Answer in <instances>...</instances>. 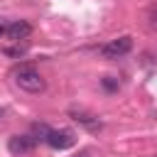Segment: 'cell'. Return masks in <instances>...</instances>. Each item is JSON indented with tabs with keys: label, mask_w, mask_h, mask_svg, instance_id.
Returning <instances> with one entry per match:
<instances>
[{
	"label": "cell",
	"mask_w": 157,
	"mask_h": 157,
	"mask_svg": "<svg viewBox=\"0 0 157 157\" xmlns=\"http://www.w3.org/2000/svg\"><path fill=\"white\" fill-rule=\"evenodd\" d=\"M12 76H15V83L27 93H42L47 88V81L42 78V74L34 66H20V69H15Z\"/></svg>",
	"instance_id": "cell-1"
},
{
	"label": "cell",
	"mask_w": 157,
	"mask_h": 157,
	"mask_svg": "<svg viewBox=\"0 0 157 157\" xmlns=\"http://www.w3.org/2000/svg\"><path fill=\"white\" fill-rule=\"evenodd\" d=\"M130 49H132V37L123 34V37L110 39L108 44H103V47H101V54H103L105 59H120V56H125Z\"/></svg>",
	"instance_id": "cell-2"
},
{
	"label": "cell",
	"mask_w": 157,
	"mask_h": 157,
	"mask_svg": "<svg viewBox=\"0 0 157 157\" xmlns=\"http://www.w3.org/2000/svg\"><path fill=\"white\" fill-rule=\"evenodd\" d=\"M44 142H47L52 150H69V147H74L76 135H74V130H69V128H59V130H49V135L44 137Z\"/></svg>",
	"instance_id": "cell-3"
},
{
	"label": "cell",
	"mask_w": 157,
	"mask_h": 157,
	"mask_svg": "<svg viewBox=\"0 0 157 157\" xmlns=\"http://www.w3.org/2000/svg\"><path fill=\"white\" fill-rule=\"evenodd\" d=\"M34 145H37V137H34V135H12L10 142H7V150H10V155L22 157V155L32 152Z\"/></svg>",
	"instance_id": "cell-4"
},
{
	"label": "cell",
	"mask_w": 157,
	"mask_h": 157,
	"mask_svg": "<svg viewBox=\"0 0 157 157\" xmlns=\"http://www.w3.org/2000/svg\"><path fill=\"white\" fill-rule=\"evenodd\" d=\"M71 118H74L81 128H86L88 132H98V130L103 128V123L98 120V115H93V113H88V110H71Z\"/></svg>",
	"instance_id": "cell-5"
},
{
	"label": "cell",
	"mask_w": 157,
	"mask_h": 157,
	"mask_svg": "<svg viewBox=\"0 0 157 157\" xmlns=\"http://www.w3.org/2000/svg\"><path fill=\"white\" fill-rule=\"evenodd\" d=\"M5 34H7L10 39L20 42V39H27V37L32 34V27H29V25H27L25 20H15V22H10V25H7Z\"/></svg>",
	"instance_id": "cell-6"
},
{
	"label": "cell",
	"mask_w": 157,
	"mask_h": 157,
	"mask_svg": "<svg viewBox=\"0 0 157 157\" xmlns=\"http://www.w3.org/2000/svg\"><path fill=\"white\" fill-rule=\"evenodd\" d=\"M2 54H5V56H12V59H20V56L27 54V44H20V42H17L15 47H5Z\"/></svg>",
	"instance_id": "cell-7"
},
{
	"label": "cell",
	"mask_w": 157,
	"mask_h": 157,
	"mask_svg": "<svg viewBox=\"0 0 157 157\" xmlns=\"http://www.w3.org/2000/svg\"><path fill=\"white\" fill-rule=\"evenodd\" d=\"M49 130H52V128H47L44 123H37V125H34V137H37V140H44V137L49 135Z\"/></svg>",
	"instance_id": "cell-8"
},
{
	"label": "cell",
	"mask_w": 157,
	"mask_h": 157,
	"mask_svg": "<svg viewBox=\"0 0 157 157\" xmlns=\"http://www.w3.org/2000/svg\"><path fill=\"white\" fill-rule=\"evenodd\" d=\"M103 88H108V91H118V81H115L113 76H105V78H103Z\"/></svg>",
	"instance_id": "cell-9"
},
{
	"label": "cell",
	"mask_w": 157,
	"mask_h": 157,
	"mask_svg": "<svg viewBox=\"0 0 157 157\" xmlns=\"http://www.w3.org/2000/svg\"><path fill=\"white\" fill-rule=\"evenodd\" d=\"M74 157H91V152H88V150H81V152H78V155H74Z\"/></svg>",
	"instance_id": "cell-10"
},
{
	"label": "cell",
	"mask_w": 157,
	"mask_h": 157,
	"mask_svg": "<svg viewBox=\"0 0 157 157\" xmlns=\"http://www.w3.org/2000/svg\"><path fill=\"white\" fill-rule=\"evenodd\" d=\"M5 29H7V27H5V25H0V37L5 34Z\"/></svg>",
	"instance_id": "cell-11"
}]
</instances>
